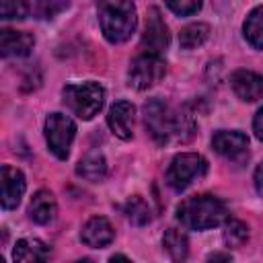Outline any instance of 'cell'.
I'll list each match as a JSON object with an SVG mask.
<instances>
[{
	"mask_svg": "<svg viewBox=\"0 0 263 263\" xmlns=\"http://www.w3.org/2000/svg\"><path fill=\"white\" fill-rule=\"evenodd\" d=\"M144 123L158 144H168L171 140L185 142L193 136L191 115L187 111H173L160 99H150L144 105Z\"/></svg>",
	"mask_w": 263,
	"mask_h": 263,
	"instance_id": "1",
	"label": "cell"
},
{
	"mask_svg": "<svg viewBox=\"0 0 263 263\" xmlns=\"http://www.w3.org/2000/svg\"><path fill=\"white\" fill-rule=\"evenodd\" d=\"M177 220L191 230H208L228 220V210L222 199L214 195H193L179 203Z\"/></svg>",
	"mask_w": 263,
	"mask_h": 263,
	"instance_id": "2",
	"label": "cell"
},
{
	"mask_svg": "<svg viewBox=\"0 0 263 263\" xmlns=\"http://www.w3.org/2000/svg\"><path fill=\"white\" fill-rule=\"evenodd\" d=\"M99 23L109 43L127 41L138 25V12L132 0H99Z\"/></svg>",
	"mask_w": 263,
	"mask_h": 263,
	"instance_id": "3",
	"label": "cell"
},
{
	"mask_svg": "<svg viewBox=\"0 0 263 263\" xmlns=\"http://www.w3.org/2000/svg\"><path fill=\"white\" fill-rule=\"evenodd\" d=\"M62 97H64V105L74 115L88 121L103 109L105 88L99 82H92V80L80 82V84H66L62 88Z\"/></svg>",
	"mask_w": 263,
	"mask_h": 263,
	"instance_id": "4",
	"label": "cell"
},
{
	"mask_svg": "<svg viewBox=\"0 0 263 263\" xmlns=\"http://www.w3.org/2000/svg\"><path fill=\"white\" fill-rule=\"evenodd\" d=\"M205 171H208V162L201 154H195V152L177 154L166 168V185L175 191H183L195 179L203 177Z\"/></svg>",
	"mask_w": 263,
	"mask_h": 263,
	"instance_id": "5",
	"label": "cell"
},
{
	"mask_svg": "<svg viewBox=\"0 0 263 263\" xmlns=\"http://www.w3.org/2000/svg\"><path fill=\"white\" fill-rule=\"evenodd\" d=\"M166 74V62L162 60V55L156 53H142L138 58L132 60L129 70H127V84L144 90L154 86L156 82H160Z\"/></svg>",
	"mask_w": 263,
	"mask_h": 263,
	"instance_id": "6",
	"label": "cell"
},
{
	"mask_svg": "<svg viewBox=\"0 0 263 263\" xmlns=\"http://www.w3.org/2000/svg\"><path fill=\"white\" fill-rule=\"evenodd\" d=\"M76 136L74 121L64 113H49L45 119V140L49 150L60 158L66 160L70 154V146Z\"/></svg>",
	"mask_w": 263,
	"mask_h": 263,
	"instance_id": "7",
	"label": "cell"
},
{
	"mask_svg": "<svg viewBox=\"0 0 263 263\" xmlns=\"http://www.w3.org/2000/svg\"><path fill=\"white\" fill-rule=\"evenodd\" d=\"M168 29L160 16L158 8H150L148 10V18H146V29L142 35V49L144 53H156L162 55V51L168 47Z\"/></svg>",
	"mask_w": 263,
	"mask_h": 263,
	"instance_id": "8",
	"label": "cell"
},
{
	"mask_svg": "<svg viewBox=\"0 0 263 263\" xmlns=\"http://www.w3.org/2000/svg\"><path fill=\"white\" fill-rule=\"evenodd\" d=\"M212 146L214 150L228 158V160H240L249 154V138L242 132H228V129H220L214 134L212 138Z\"/></svg>",
	"mask_w": 263,
	"mask_h": 263,
	"instance_id": "9",
	"label": "cell"
},
{
	"mask_svg": "<svg viewBox=\"0 0 263 263\" xmlns=\"http://www.w3.org/2000/svg\"><path fill=\"white\" fill-rule=\"evenodd\" d=\"M0 187H2V208L4 210H14L25 193V175L10 166V164H2L0 168Z\"/></svg>",
	"mask_w": 263,
	"mask_h": 263,
	"instance_id": "10",
	"label": "cell"
},
{
	"mask_svg": "<svg viewBox=\"0 0 263 263\" xmlns=\"http://www.w3.org/2000/svg\"><path fill=\"white\" fill-rule=\"evenodd\" d=\"M230 86L240 101L245 103L259 101L263 97V74L253 70H236L230 76Z\"/></svg>",
	"mask_w": 263,
	"mask_h": 263,
	"instance_id": "11",
	"label": "cell"
},
{
	"mask_svg": "<svg viewBox=\"0 0 263 263\" xmlns=\"http://www.w3.org/2000/svg\"><path fill=\"white\" fill-rule=\"evenodd\" d=\"M80 238H82V242H84L86 247H90V249H103V247H107V245L113 242L115 230H113V226H111V222H109L107 218L95 216V218H90V220L82 226Z\"/></svg>",
	"mask_w": 263,
	"mask_h": 263,
	"instance_id": "12",
	"label": "cell"
},
{
	"mask_svg": "<svg viewBox=\"0 0 263 263\" xmlns=\"http://www.w3.org/2000/svg\"><path fill=\"white\" fill-rule=\"evenodd\" d=\"M134 105L127 103V101H117L111 109H109V115H107V123L111 127V132L121 138V140H129L132 134H134Z\"/></svg>",
	"mask_w": 263,
	"mask_h": 263,
	"instance_id": "13",
	"label": "cell"
},
{
	"mask_svg": "<svg viewBox=\"0 0 263 263\" xmlns=\"http://www.w3.org/2000/svg\"><path fill=\"white\" fill-rule=\"evenodd\" d=\"M35 45V37L27 31H12L4 29L0 35V51L2 58H23L29 55V51Z\"/></svg>",
	"mask_w": 263,
	"mask_h": 263,
	"instance_id": "14",
	"label": "cell"
},
{
	"mask_svg": "<svg viewBox=\"0 0 263 263\" xmlns=\"http://www.w3.org/2000/svg\"><path fill=\"white\" fill-rule=\"evenodd\" d=\"M58 214V203H55V197L51 191L47 189H39L33 197H31V203H29V218L37 224H49L53 222Z\"/></svg>",
	"mask_w": 263,
	"mask_h": 263,
	"instance_id": "15",
	"label": "cell"
},
{
	"mask_svg": "<svg viewBox=\"0 0 263 263\" xmlns=\"http://www.w3.org/2000/svg\"><path fill=\"white\" fill-rule=\"evenodd\" d=\"M51 249L39 238H21L12 251V259L18 263H35L49 259Z\"/></svg>",
	"mask_w": 263,
	"mask_h": 263,
	"instance_id": "16",
	"label": "cell"
},
{
	"mask_svg": "<svg viewBox=\"0 0 263 263\" xmlns=\"http://www.w3.org/2000/svg\"><path fill=\"white\" fill-rule=\"evenodd\" d=\"M76 175H80L86 181H103L107 175V162L105 156L101 152H88L84 158H80V162L76 164Z\"/></svg>",
	"mask_w": 263,
	"mask_h": 263,
	"instance_id": "17",
	"label": "cell"
},
{
	"mask_svg": "<svg viewBox=\"0 0 263 263\" xmlns=\"http://www.w3.org/2000/svg\"><path fill=\"white\" fill-rule=\"evenodd\" d=\"M210 37V27L205 23H191L187 27L181 29L179 33V45L183 49H195L199 45H203Z\"/></svg>",
	"mask_w": 263,
	"mask_h": 263,
	"instance_id": "18",
	"label": "cell"
},
{
	"mask_svg": "<svg viewBox=\"0 0 263 263\" xmlns=\"http://www.w3.org/2000/svg\"><path fill=\"white\" fill-rule=\"evenodd\" d=\"M162 247L164 251L171 255L173 261H183L189 253V242H187V236L177 230V228H168L162 236Z\"/></svg>",
	"mask_w": 263,
	"mask_h": 263,
	"instance_id": "19",
	"label": "cell"
},
{
	"mask_svg": "<svg viewBox=\"0 0 263 263\" xmlns=\"http://www.w3.org/2000/svg\"><path fill=\"white\" fill-rule=\"evenodd\" d=\"M242 31H245V39L253 47L263 49V6H257L255 10L249 12Z\"/></svg>",
	"mask_w": 263,
	"mask_h": 263,
	"instance_id": "20",
	"label": "cell"
},
{
	"mask_svg": "<svg viewBox=\"0 0 263 263\" xmlns=\"http://www.w3.org/2000/svg\"><path fill=\"white\" fill-rule=\"evenodd\" d=\"M123 214H125L127 220H129L132 224H136V226H144V224H148L150 218H152L150 205H148L140 195H134V197H129V199L125 201Z\"/></svg>",
	"mask_w": 263,
	"mask_h": 263,
	"instance_id": "21",
	"label": "cell"
},
{
	"mask_svg": "<svg viewBox=\"0 0 263 263\" xmlns=\"http://www.w3.org/2000/svg\"><path fill=\"white\" fill-rule=\"evenodd\" d=\"M224 242L226 247L230 249H238L242 247L247 240H249V226L242 222V220H236V218H230L226 220L224 224Z\"/></svg>",
	"mask_w": 263,
	"mask_h": 263,
	"instance_id": "22",
	"label": "cell"
},
{
	"mask_svg": "<svg viewBox=\"0 0 263 263\" xmlns=\"http://www.w3.org/2000/svg\"><path fill=\"white\" fill-rule=\"evenodd\" d=\"M27 12H29L27 0H0V16L4 21L25 18Z\"/></svg>",
	"mask_w": 263,
	"mask_h": 263,
	"instance_id": "23",
	"label": "cell"
},
{
	"mask_svg": "<svg viewBox=\"0 0 263 263\" xmlns=\"http://www.w3.org/2000/svg\"><path fill=\"white\" fill-rule=\"evenodd\" d=\"M70 0H37V14L41 18H53L62 10H66Z\"/></svg>",
	"mask_w": 263,
	"mask_h": 263,
	"instance_id": "24",
	"label": "cell"
},
{
	"mask_svg": "<svg viewBox=\"0 0 263 263\" xmlns=\"http://www.w3.org/2000/svg\"><path fill=\"white\" fill-rule=\"evenodd\" d=\"M166 6L179 14V16H189V14H195L199 8H201V0H164Z\"/></svg>",
	"mask_w": 263,
	"mask_h": 263,
	"instance_id": "25",
	"label": "cell"
},
{
	"mask_svg": "<svg viewBox=\"0 0 263 263\" xmlns=\"http://www.w3.org/2000/svg\"><path fill=\"white\" fill-rule=\"evenodd\" d=\"M253 132H255V136L263 142V107L257 111V115H255V119H253Z\"/></svg>",
	"mask_w": 263,
	"mask_h": 263,
	"instance_id": "26",
	"label": "cell"
},
{
	"mask_svg": "<svg viewBox=\"0 0 263 263\" xmlns=\"http://www.w3.org/2000/svg\"><path fill=\"white\" fill-rule=\"evenodd\" d=\"M253 181H255V189H257V193H259V195L263 197V160H261V162L257 164Z\"/></svg>",
	"mask_w": 263,
	"mask_h": 263,
	"instance_id": "27",
	"label": "cell"
},
{
	"mask_svg": "<svg viewBox=\"0 0 263 263\" xmlns=\"http://www.w3.org/2000/svg\"><path fill=\"white\" fill-rule=\"evenodd\" d=\"M208 259L210 261H230V255H226V253H212Z\"/></svg>",
	"mask_w": 263,
	"mask_h": 263,
	"instance_id": "28",
	"label": "cell"
}]
</instances>
